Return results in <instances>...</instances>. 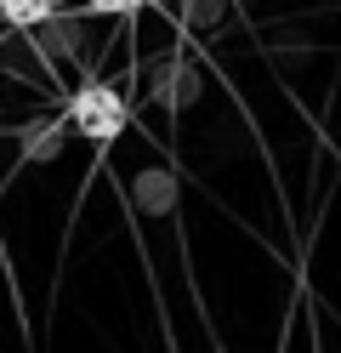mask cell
Returning a JSON list of instances; mask_svg holds the SVG:
<instances>
[{
  "label": "cell",
  "mask_w": 341,
  "mask_h": 353,
  "mask_svg": "<svg viewBox=\"0 0 341 353\" xmlns=\"http://www.w3.org/2000/svg\"><path fill=\"white\" fill-rule=\"evenodd\" d=\"M68 120H74L80 137L114 143V137L125 131V103H120V92H114V85H80L74 103H68Z\"/></svg>",
  "instance_id": "cell-1"
},
{
  "label": "cell",
  "mask_w": 341,
  "mask_h": 353,
  "mask_svg": "<svg viewBox=\"0 0 341 353\" xmlns=\"http://www.w3.org/2000/svg\"><path fill=\"white\" fill-rule=\"evenodd\" d=\"M52 12H57V0H0V17L17 29H40Z\"/></svg>",
  "instance_id": "cell-2"
},
{
  "label": "cell",
  "mask_w": 341,
  "mask_h": 353,
  "mask_svg": "<svg viewBox=\"0 0 341 353\" xmlns=\"http://www.w3.org/2000/svg\"><path fill=\"white\" fill-rule=\"evenodd\" d=\"M91 12H103V17H120V12H136L143 0H85Z\"/></svg>",
  "instance_id": "cell-3"
}]
</instances>
